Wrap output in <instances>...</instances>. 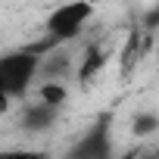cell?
<instances>
[{"label":"cell","mask_w":159,"mask_h":159,"mask_svg":"<svg viewBox=\"0 0 159 159\" xmlns=\"http://www.w3.org/2000/svg\"><path fill=\"white\" fill-rule=\"evenodd\" d=\"M66 97H69V91H66L62 81H44L41 91H38V100L47 103V106H53V109H59L66 103Z\"/></svg>","instance_id":"6"},{"label":"cell","mask_w":159,"mask_h":159,"mask_svg":"<svg viewBox=\"0 0 159 159\" xmlns=\"http://www.w3.org/2000/svg\"><path fill=\"white\" fill-rule=\"evenodd\" d=\"M159 131V116L156 112H137L134 122H131V134L134 137H150Z\"/></svg>","instance_id":"7"},{"label":"cell","mask_w":159,"mask_h":159,"mask_svg":"<svg viewBox=\"0 0 159 159\" xmlns=\"http://www.w3.org/2000/svg\"><path fill=\"white\" fill-rule=\"evenodd\" d=\"M41 72V53L34 50H16V53H7L0 59V94L3 97H19L31 78Z\"/></svg>","instance_id":"1"},{"label":"cell","mask_w":159,"mask_h":159,"mask_svg":"<svg viewBox=\"0 0 159 159\" xmlns=\"http://www.w3.org/2000/svg\"><path fill=\"white\" fill-rule=\"evenodd\" d=\"M147 22H150L153 28H159V7H153V10H150V16H147Z\"/></svg>","instance_id":"10"},{"label":"cell","mask_w":159,"mask_h":159,"mask_svg":"<svg viewBox=\"0 0 159 159\" xmlns=\"http://www.w3.org/2000/svg\"><path fill=\"white\" fill-rule=\"evenodd\" d=\"M66 159H112V137H109V119L97 122L81 140H78Z\"/></svg>","instance_id":"3"},{"label":"cell","mask_w":159,"mask_h":159,"mask_svg":"<svg viewBox=\"0 0 159 159\" xmlns=\"http://www.w3.org/2000/svg\"><path fill=\"white\" fill-rule=\"evenodd\" d=\"M69 72H72V56L66 50H50L41 59V75L47 78V81H62Z\"/></svg>","instance_id":"5"},{"label":"cell","mask_w":159,"mask_h":159,"mask_svg":"<svg viewBox=\"0 0 159 159\" xmlns=\"http://www.w3.org/2000/svg\"><path fill=\"white\" fill-rule=\"evenodd\" d=\"M0 159H47V153H41V150H3Z\"/></svg>","instance_id":"9"},{"label":"cell","mask_w":159,"mask_h":159,"mask_svg":"<svg viewBox=\"0 0 159 159\" xmlns=\"http://www.w3.org/2000/svg\"><path fill=\"white\" fill-rule=\"evenodd\" d=\"M94 16V7L88 0H69V3L56 7L50 16H47V34L50 41L62 44V41H72L75 34H81V28L91 22Z\"/></svg>","instance_id":"2"},{"label":"cell","mask_w":159,"mask_h":159,"mask_svg":"<svg viewBox=\"0 0 159 159\" xmlns=\"http://www.w3.org/2000/svg\"><path fill=\"white\" fill-rule=\"evenodd\" d=\"M53 122H56V109L47 106V103H41V100L22 109V128H25V131H44V128H50Z\"/></svg>","instance_id":"4"},{"label":"cell","mask_w":159,"mask_h":159,"mask_svg":"<svg viewBox=\"0 0 159 159\" xmlns=\"http://www.w3.org/2000/svg\"><path fill=\"white\" fill-rule=\"evenodd\" d=\"M100 66H103V53H100L97 47H91V50H88V56H84V62H81V78H91Z\"/></svg>","instance_id":"8"}]
</instances>
